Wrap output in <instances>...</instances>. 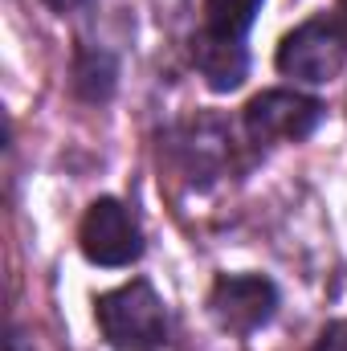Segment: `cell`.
<instances>
[{"instance_id": "8", "label": "cell", "mask_w": 347, "mask_h": 351, "mask_svg": "<svg viewBox=\"0 0 347 351\" xmlns=\"http://www.w3.org/2000/svg\"><path fill=\"white\" fill-rule=\"evenodd\" d=\"M261 0H204V33H217V37H237L246 41L254 16H258Z\"/></svg>"}, {"instance_id": "6", "label": "cell", "mask_w": 347, "mask_h": 351, "mask_svg": "<svg viewBox=\"0 0 347 351\" xmlns=\"http://www.w3.org/2000/svg\"><path fill=\"white\" fill-rule=\"evenodd\" d=\"M192 62L200 78L213 90H237L250 74V49L237 37H217V33H196L192 37Z\"/></svg>"}, {"instance_id": "11", "label": "cell", "mask_w": 347, "mask_h": 351, "mask_svg": "<svg viewBox=\"0 0 347 351\" xmlns=\"http://www.w3.org/2000/svg\"><path fill=\"white\" fill-rule=\"evenodd\" d=\"M8 351H29V348H25V339H21V335H12V339H8Z\"/></svg>"}, {"instance_id": "1", "label": "cell", "mask_w": 347, "mask_h": 351, "mask_svg": "<svg viewBox=\"0 0 347 351\" xmlns=\"http://www.w3.org/2000/svg\"><path fill=\"white\" fill-rule=\"evenodd\" d=\"M106 343L119 351H156L168 339V311L152 282H127L94 302Z\"/></svg>"}, {"instance_id": "5", "label": "cell", "mask_w": 347, "mask_h": 351, "mask_svg": "<svg viewBox=\"0 0 347 351\" xmlns=\"http://www.w3.org/2000/svg\"><path fill=\"white\" fill-rule=\"evenodd\" d=\"M323 119V106L294 90H265L246 106V131L254 143H298Z\"/></svg>"}, {"instance_id": "4", "label": "cell", "mask_w": 347, "mask_h": 351, "mask_svg": "<svg viewBox=\"0 0 347 351\" xmlns=\"http://www.w3.org/2000/svg\"><path fill=\"white\" fill-rule=\"evenodd\" d=\"M274 306H278V290L261 274H221L208 294V311L217 327L229 335H254L274 319Z\"/></svg>"}, {"instance_id": "7", "label": "cell", "mask_w": 347, "mask_h": 351, "mask_svg": "<svg viewBox=\"0 0 347 351\" xmlns=\"http://www.w3.org/2000/svg\"><path fill=\"white\" fill-rule=\"evenodd\" d=\"M115 78H119V66H115L110 53L78 49V58H74V94L82 102H106L115 94Z\"/></svg>"}, {"instance_id": "10", "label": "cell", "mask_w": 347, "mask_h": 351, "mask_svg": "<svg viewBox=\"0 0 347 351\" xmlns=\"http://www.w3.org/2000/svg\"><path fill=\"white\" fill-rule=\"evenodd\" d=\"M53 12H70V8H78V4H86V0H45Z\"/></svg>"}, {"instance_id": "2", "label": "cell", "mask_w": 347, "mask_h": 351, "mask_svg": "<svg viewBox=\"0 0 347 351\" xmlns=\"http://www.w3.org/2000/svg\"><path fill=\"white\" fill-rule=\"evenodd\" d=\"M347 66V29L335 16H315L302 21L294 33L282 37L278 45V70L294 82H331Z\"/></svg>"}, {"instance_id": "3", "label": "cell", "mask_w": 347, "mask_h": 351, "mask_svg": "<svg viewBox=\"0 0 347 351\" xmlns=\"http://www.w3.org/2000/svg\"><path fill=\"white\" fill-rule=\"evenodd\" d=\"M78 245L94 265H131L143 254V233H139V221L135 213L115 200V196H102L94 200L82 217V229H78Z\"/></svg>"}, {"instance_id": "12", "label": "cell", "mask_w": 347, "mask_h": 351, "mask_svg": "<svg viewBox=\"0 0 347 351\" xmlns=\"http://www.w3.org/2000/svg\"><path fill=\"white\" fill-rule=\"evenodd\" d=\"M339 8H344V21H347V0H339Z\"/></svg>"}, {"instance_id": "9", "label": "cell", "mask_w": 347, "mask_h": 351, "mask_svg": "<svg viewBox=\"0 0 347 351\" xmlns=\"http://www.w3.org/2000/svg\"><path fill=\"white\" fill-rule=\"evenodd\" d=\"M315 351H347V319L344 323H331V327L319 335V348Z\"/></svg>"}]
</instances>
